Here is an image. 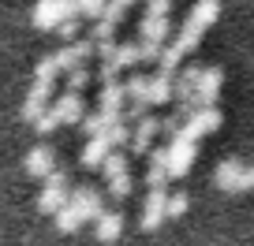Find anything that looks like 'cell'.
Returning <instances> with one entry per match:
<instances>
[{"label":"cell","mask_w":254,"mask_h":246,"mask_svg":"<svg viewBox=\"0 0 254 246\" xmlns=\"http://www.w3.org/2000/svg\"><path fill=\"white\" fill-rule=\"evenodd\" d=\"M221 19V0H198L194 8H190V15L183 19V26H180V38L172 41L176 49H180L183 56L187 52H194L198 49V41H202V34L209 30V26Z\"/></svg>","instance_id":"obj_1"},{"label":"cell","mask_w":254,"mask_h":246,"mask_svg":"<svg viewBox=\"0 0 254 246\" xmlns=\"http://www.w3.org/2000/svg\"><path fill=\"white\" fill-rule=\"evenodd\" d=\"M71 15H75V0H38L34 4V26L38 30H56Z\"/></svg>","instance_id":"obj_2"},{"label":"cell","mask_w":254,"mask_h":246,"mask_svg":"<svg viewBox=\"0 0 254 246\" xmlns=\"http://www.w3.org/2000/svg\"><path fill=\"white\" fill-rule=\"evenodd\" d=\"M213 183L224 191H254V168L239 164V160H224L213 172Z\"/></svg>","instance_id":"obj_3"},{"label":"cell","mask_w":254,"mask_h":246,"mask_svg":"<svg viewBox=\"0 0 254 246\" xmlns=\"http://www.w3.org/2000/svg\"><path fill=\"white\" fill-rule=\"evenodd\" d=\"M217 127H221V112H217V108H198V112H190V116H187V127H183L180 138L194 142V138L209 135V131H217Z\"/></svg>","instance_id":"obj_4"},{"label":"cell","mask_w":254,"mask_h":246,"mask_svg":"<svg viewBox=\"0 0 254 246\" xmlns=\"http://www.w3.org/2000/svg\"><path fill=\"white\" fill-rule=\"evenodd\" d=\"M53 112H56V119H60V123H82V116H86L82 94H71V90H64V94L53 101Z\"/></svg>","instance_id":"obj_5"},{"label":"cell","mask_w":254,"mask_h":246,"mask_svg":"<svg viewBox=\"0 0 254 246\" xmlns=\"http://www.w3.org/2000/svg\"><path fill=\"white\" fill-rule=\"evenodd\" d=\"M190 164H194V142L176 138V142L168 146V175H183Z\"/></svg>","instance_id":"obj_6"},{"label":"cell","mask_w":254,"mask_h":246,"mask_svg":"<svg viewBox=\"0 0 254 246\" xmlns=\"http://www.w3.org/2000/svg\"><path fill=\"white\" fill-rule=\"evenodd\" d=\"M49 94H53V82H34L30 94H26V101H23V119H30V123H34V119L45 112Z\"/></svg>","instance_id":"obj_7"},{"label":"cell","mask_w":254,"mask_h":246,"mask_svg":"<svg viewBox=\"0 0 254 246\" xmlns=\"http://www.w3.org/2000/svg\"><path fill=\"white\" fill-rule=\"evenodd\" d=\"M172 34V23L168 19H150L146 15L138 23V41H153V45H165V38Z\"/></svg>","instance_id":"obj_8"},{"label":"cell","mask_w":254,"mask_h":246,"mask_svg":"<svg viewBox=\"0 0 254 246\" xmlns=\"http://www.w3.org/2000/svg\"><path fill=\"white\" fill-rule=\"evenodd\" d=\"M26 172L30 175H49L53 172V146H34L26 153Z\"/></svg>","instance_id":"obj_9"},{"label":"cell","mask_w":254,"mask_h":246,"mask_svg":"<svg viewBox=\"0 0 254 246\" xmlns=\"http://www.w3.org/2000/svg\"><path fill=\"white\" fill-rule=\"evenodd\" d=\"M172 79L168 75H153L150 79V94H146V104H165V101H172Z\"/></svg>","instance_id":"obj_10"},{"label":"cell","mask_w":254,"mask_h":246,"mask_svg":"<svg viewBox=\"0 0 254 246\" xmlns=\"http://www.w3.org/2000/svg\"><path fill=\"white\" fill-rule=\"evenodd\" d=\"M105 157H109V142H105V138H94V142L82 149V164H86V168L105 164Z\"/></svg>","instance_id":"obj_11"},{"label":"cell","mask_w":254,"mask_h":246,"mask_svg":"<svg viewBox=\"0 0 254 246\" xmlns=\"http://www.w3.org/2000/svg\"><path fill=\"white\" fill-rule=\"evenodd\" d=\"M112 64L124 71V67H138V41L135 45H127V41H120L116 45V56H112Z\"/></svg>","instance_id":"obj_12"},{"label":"cell","mask_w":254,"mask_h":246,"mask_svg":"<svg viewBox=\"0 0 254 246\" xmlns=\"http://www.w3.org/2000/svg\"><path fill=\"white\" fill-rule=\"evenodd\" d=\"M180 64H183V52H180L176 45H165V49H161V60H157V67H161L157 75H168V79H172V71H176Z\"/></svg>","instance_id":"obj_13"},{"label":"cell","mask_w":254,"mask_h":246,"mask_svg":"<svg viewBox=\"0 0 254 246\" xmlns=\"http://www.w3.org/2000/svg\"><path fill=\"white\" fill-rule=\"evenodd\" d=\"M56 75H60V64H56V52L41 56V60H38V67H34V82H53Z\"/></svg>","instance_id":"obj_14"},{"label":"cell","mask_w":254,"mask_h":246,"mask_svg":"<svg viewBox=\"0 0 254 246\" xmlns=\"http://www.w3.org/2000/svg\"><path fill=\"white\" fill-rule=\"evenodd\" d=\"M165 216V194L161 191H153L150 194V201H146V216H142V228H153V224Z\"/></svg>","instance_id":"obj_15"},{"label":"cell","mask_w":254,"mask_h":246,"mask_svg":"<svg viewBox=\"0 0 254 246\" xmlns=\"http://www.w3.org/2000/svg\"><path fill=\"white\" fill-rule=\"evenodd\" d=\"M105 4H109V0H75V15L97 23V19H101V11H105Z\"/></svg>","instance_id":"obj_16"},{"label":"cell","mask_w":254,"mask_h":246,"mask_svg":"<svg viewBox=\"0 0 254 246\" xmlns=\"http://www.w3.org/2000/svg\"><path fill=\"white\" fill-rule=\"evenodd\" d=\"M124 90H127V97L146 101V94H150V75H131V79H124Z\"/></svg>","instance_id":"obj_17"},{"label":"cell","mask_w":254,"mask_h":246,"mask_svg":"<svg viewBox=\"0 0 254 246\" xmlns=\"http://www.w3.org/2000/svg\"><path fill=\"white\" fill-rule=\"evenodd\" d=\"M90 82H94V71H90V67H75V71H67V90H71V94H82Z\"/></svg>","instance_id":"obj_18"},{"label":"cell","mask_w":254,"mask_h":246,"mask_svg":"<svg viewBox=\"0 0 254 246\" xmlns=\"http://www.w3.org/2000/svg\"><path fill=\"white\" fill-rule=\"evenodd\" d=\"M97 235L101 239H116L120 235V213H101L97 216Z\"/></svg>","instance_id":"obj_19"},{"label":"cell","mask_w":254,"mask_h":246,"mask_svg":"<svg viewBox=\"0 0 254 246\" xmlns=\"http://www.w3.org/2000/svg\"><path fill=\"white\" fill-rule=\"evenodd\" d=\"M101 19L109 26H120L127 19V4H120V0H109V4H105V11H101Z\"/></svg>","instance_id":"obj_20"},{"label":"cell","mask_w":254,"mask_h":246,"mask_svg":"<svg viewBox=\"0 0 254 246\" xmlns=\"http://www.w3.org/2000/svg\"><path fill=\"white\" fill-rule=\"evenodd\" d=\"M105 127H109V123H105L101 112H86V116H82V131H86V135L101 138V135H105Z\"/></svg>","instance_id":"obj_21"},{"label":"cell","mask_w":254,"mask_h":246,"mask_svg":"<svg viewBox=\"0 0 254 246\" xmlns=\"http://www.w3.org/2000/svg\"><path fill=\"white\" fill-rule=\"evenodd\" d=\"M101 168H105V175H112V179H116V175H127V157L124 153H109Z\"/></svg>","instance_id":"obj_22"},{"label":"cell","mask_w":254,"mask_h":246,"mask_svg":"<svg viewBox=\"0 0 254 246\" xmlns=\"http://www.w3.org/2000/svg\"><path fill=\"white\" fill-rule=\"evenodd\" d=\"M79 30H82V19L71 15V19H64L60 26H56V34H60L64 41H79Z\"/></svg>","instance_id":"obj_23"},{"label":"cell","mask_w":254,"mask_h":246,"mask_svg":"<svg viewBox=\"0 0 254 246\" xmlns=\"http://www.w3.org/2000/svg\"><path fill=\"white\" fill-rule=\"evenodd\" d=\"M172 11V0H146V15L150 19H168Z\"/></svg>","instance_id":"obj_24"},{"label":"cell","mask_w":254,"mask_h":246,"mask_svg":"<svg viewBox=\"0 0 254 246\" xmlns=\"http://www.w3.org/2000/svg\"><path fill=\"white\" fill-rule=\"evenodd\" d=\"M56 123H60V119H56V112H53V108H45V112H41L38 119H34V127H38L41 135H49V131H56Z\"/></svg>","instance_id":"obj_25"},{"label":"cell","mask_w":254,"mask_h":246,"mask_svg":"<svg viewBox=\"0 0 254 246\" xmlns=\"http://www.w3.org/2000/svg\"><path fill=\"white\" fill-rule=\"evenodd\" d=\"M112 194H116V198L131 194V175H116V179H112Z\"/></svg>","instance_id":"obj_26"},{"label":"cell","mask_w":254,"mask_h":246,"mask_svg":"<svg viewBox=\"0 0 254 246\" xmlns=\"http://www.w3.org/2000/svg\"><path fill=\"white\" fill-rule=\"evenodd\" d=\"M120 4H127V8H131V4H135V0H120Z\"/></svg>","instance_id":"obj_27"}]
</instances>
